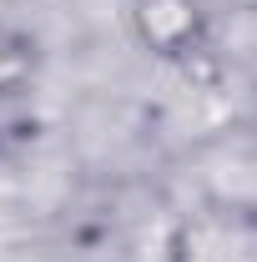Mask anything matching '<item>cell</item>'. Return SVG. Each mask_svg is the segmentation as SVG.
I'll use <instances>...</instances> for the list:
<instances>
[{
	"instance_id": "obj_1",
	"label": "cell",
	"mask_w": 257,
	"mask_h": 262,
	"mask_svg": "<svg viewBox=\"0 0 257 262\" xmlns=\"http://www.w3.org/2000/svg\"><path fill=\"white\" fill-rule=\"evenodd\" d=\"M126 26L146 56L182 61L207 35V10H202V0H131Z\"/></svg>"
},
{
	"instance_id": "obj_2",
	"label": "cell",
	"mask_w": 257,
	"mask_h": 262,
	"mask_svg": "<svg viewBox=\"0 0 257 262\" xmlns=\"http://www.w3.org/2000/svg\"><path fill=\"white\" fill-rule=\"evenodd\" d=\"M177 262H257L247 252V232L227 222H187L177 242Z\"/></svg>"
},
{
	"instance_id": "obj_3",
	"label": "cell",
	"mask_w": 257,
	"mask_h": 262,
	"mask_svg": "<svg viewBox=\"0 0 257 262\" xmlns=\"http://www.w3.org/2000/svg\"><path fill=\"white\" fill-rule=\"evenodd\" d=\"M35 76H40V40L10 20H0V101L31 91Z\"/></svg>"
}]
</instances>
